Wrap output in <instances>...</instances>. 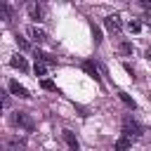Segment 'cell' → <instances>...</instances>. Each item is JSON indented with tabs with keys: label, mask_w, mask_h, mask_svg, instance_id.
Wrapping results in <instances>:
<instances>
[{
	"label": "cell",
	"mask_w": 151,
	"mask_h": 151,
	"mask_svg": "<svg viewBox=\"0 0 151 151\" xmlns=\"http://www.w3.org/2000/svg\"><path fill=\"white\" fill-rule=\"evenodd\" d=\"M142 132H144V127L137 120H132L130 116L123 118V134H127L130 139H137V137H142Z\"/></svg>",
	"instance_id": "1"
},
{
	"label": "cell",
	"mask_w": 151,
	"mask_h": 151,
	"mask_svg": "<svg viewBox=\"0 0 151 151\" xmlns=\"http://www.w3.org/2000/svg\"><path fill=\"white\" fill-rule=\"evenodd\" d=\"M9 123L14 125V127H21V130H26V132H31L33 130V120L24 113V111H17V113H12L9 116Z\"/></svg>",
	"instance_id": "2"
},
{
	"label": "cell",
	"mask_w": 151,
	"mask_h": 151,
	"mask_svg": "<svg viewBox=\"0 0 151 151\" xmlns=\"http://www.w3.org/2000/svg\"><path fill=\"white\" fill-rule=\"evenodd\" d=\"M104 26H106L113 35H118V33L123 31V21H120V17H118V14H109V17L104 19Z\"/></svg>",
	"instance_id": "3"
},
{
	"label": "cell",
	"mask_w": 151,
	"mask_h": 151,
	"mask_svg": "<svg viewBox=\"0 0 151 151\" xmlns=\"http://www.w3.org/2000/svg\"><path fill=\"white\" fill-rule=\"evenodd\" d=\"M9 92L17 94V97H21V99H28V97H31V92H28L24 85H19L17 80H9Z\"/></svg>",
	"instance_id": "4"
},
{
	"label": "cell",
	"mask_w": 151,
	"mask_h": 151,
	"mask_svg": "<svg viewBox=\"0 0 151 151\" xmlns=\"http://www.w3.org/2000/svg\"><path fill=\"white\" fill-rule=\"evenodd\" d=\"M28 14H31V19L42 21V17H45V7L38 5V2H31V5H28Z\"/></svg>",
	"instance_id": "5"
},
{
	"label": "cell",
	"mask_w": 151,
	"mask_h": 151,
	"mask_svg": "<svg viewBox=\"0 0 151 151\" xmlns=\"http://www.w3.org/2000/svg\"><path fill=\"white\" fill-rule=\"evenodd\" d=\"M61 137H64V142H66V146H68L71 151H78V149H80V144H78L76 134H73L71 130H64V132H61Z\"/></svg>",
	"instance_id": "6"
},
{
	"label": "cell",
	"mask_w": 151,
	"mask_h": 151,
	"mask_svg": "<svg viewBox=\"0 0 151 151\" xmlns=\"http://www.w3.org/2000/svg\"><path fill=\"white\" fill-rule=\"evenodd\" d=\"M28 35H31V40H35V42H45L47 40V33L45 31H40L38 26H28V31H26Z\"/></svg>",
	"instance_id": "7"
},
{
	"label": "cell",
	"mask_w": 151,
	"mask_h": 151,
	"mask_svg": "<svg viewBox=\"0 0 151 151\" xmlns=\"http://www.w3.org/2000/svg\"><path fill=\"white\" fill-rule=\"evenodd\" d=\"M9 66H12V68H19L21 73H26V71H28V61H26L24 57H19V54L9 59Z\"/></svg>",
	"instance_id": "8"
},
{
	"label": "cell",
	"mask_w": 151,
	"mask_h": 151,
	"mask_svg": "<svg viewBox=\"0 0 151 151\" xmlns=\"http://www.w3.org/2000/svg\"><path fill=\"white\" fill-rule=\"evenodd\" d=\"M83 68H85V71H87L97 83H101V78H99V66H97L94 61H85V64H83Z\"/></svg>",
	"instance_id": "9"
},
{
	"label": "cell",
	"mask_w": 151,
	"mask_h": 151,
	"mask_svg": "<svg viewBox=\"0 0 151 151\" xmlns=\"http://www.w3.org/2000/svg\"><path fill=\"white\" fill-rule=\"evenodd\" d=\"M35 61H40V64H57L54 57H50L47 52H40V50H35Z\"/></svg>",
	"instance_id": "10"
},
{
	"label": "cell",
	"mask_w": 151,
	"mask_h": 151,
	"mask_svg": "<svg viewBox=\"0 0 151 151\" xmlns=\"http://www.w3.org/2000/svg\"><path fill=\"white\" fill-rule=\"evenodd\" d=\"M132 146V139L127 137V134H120V139L116 142V151H125V149H130Z\"/></svg>",
	"instance_id": "11"
},
{
	"label": "cell",
	"mask_w": 151,
	"mask_h": 151,
	"mask_svg": "<svg viewBox=\"0 0 151 151\" xmlns=\"http://www.w3.org/2000/svg\"><path fill=\"white\" fill-rule=\"evenodd\" d=\"M24 144H26V142H24L21 137H12V139H7V149H9V151H17V149H21Z\"/></svg>",
	"instance_id": "12"
},
{
	"label": "cell",
	"mask_w": 151,
	"mask_h": 151,
	"mask_svg": "<svg viewBox=\"0 0 151 151\" xmlns=\"http://www.w3.org/2000/svg\"><path fill=\"white\" fill-rule=\"evenodd\" d=\"M127 31H130V33H139V31H142V24H139L137 19H130V21H127Z\"/></svg>",
	"instance_id": "13"
},
{
	"label": "cell",
	"mask_w": 151,
	"mask_h": 151,
	"mask_svg": "<svg viewBox=\"0 0 151 151\" xmlns=\"http://www.w3.org/2000/svg\"><path fill=\"white\" fill-rule=\"evenodd\" d=\"M118 52H120L123 57L132 54V42H120V45H118Z\"/></svg>",
	"instance_id": "14"
},
{
	"label": "cell",
	"mask_w": 151,
	"mask_h": 151,
	"mask_svg": "<svg viewBox=\"0 0 151 151\" xmlns=\"http://www.w3.org/2000/svg\"><path fill=\"white\" fill-rule=\"evenodd\" d=\"M120 99H123V104H125V106H130V109H137V104H134V99H132L130 94H125V92H120Z\"/></svg>",
	"instance_id": "15"
},
{
	"label": "cell",
	"mask_w": 151,
	"mask_h": 151,
	"mask_svg": "<svg viewBox=\"0 0 151 151\" xmlns=\"http://www.w3.org/2000/svg\"><path fill=\"white\" fill-rule=\"evenodd\" d=\"M33 71H35V76H45V64H40V61H35V66H33Z\"/></svg>",
	"instance_id": "16"
},
{
	"label": "cell",
	"mask_w": 151,
	"mask_h": 151,
	"mask_svg": "<svg viewBox=\"0 0 151 151\" xmlns=\"http://www.w3.org/2000/svg\"><path fill=\"white\" fill-rule=\"evenodd\" d=\"M40 87H42V90H50V92H54V90H57V85H54L52 80H42V83H40Z\"/></svg>",
	"instance_id": "17"
},
{
	"label": "cell",
	"mask_w": 151,
	"mask_h": 151,
	"mask_svg": "<svg viewBox=\"0 0 151 151\" xmlns=\"http://www.w3.org/2000/svg\"><path fill=\"white\" fill-rule=\"evenodd\" d=\"M92 35H94V42L99 45V42H101V33H99V28H97L94 24H92Z\"/></svg>",
	"instance_id": "18"
},
{
	"label": "cell",
	"mask_w": 151,
	"mask_h": 151,
	"mask_svg": "<svg viewBox=\"0 0 151 151\" xmlns=\"http://www.w3.org/2000/svg\"><path fill=\"white\" fill-rule=\"evenodd\" d=\"M17 42H19V47H21V50H28V42H26L24 38H17Z\"/></svg>",
	"instance_id": "19"
},
{
	"label": "cell",
	"mask_w": 151,
	"mask_h": 151,
	"mask_svg": "<svg viewBox=\"0 0 151 151\" xmlns=\"http://www.w3.org/2000/svg\"><path fill=\"white\" fill-rule=\"evenodd\" d=\"M142 7L144 9H151V0H142Z\"/></svg>",
	"instance_id": "20"
},
{
	"label": "cell",
	"mask_w": 151,
	"mask_h": 151,
	"mask_svg": "<svg viewBox=\"0 0 151 151\" xmlns=\"http://www.w3.org/2000/svg\"><path fill=\"white\" fill-rule=\"evenodd\" d=\"M142 19H144V24H149V26H151V14H144Z\"/></svg>",
	"instance_id": "21"
},
{
	"label": "cell",
	"mask_w": 151,
	"mask_h": 151,
	"mask_svg": "<svg viewBox=\"0 0 151 151\" xmlns=\"http://www.w3.org/2000/svg\"><path fill=\"white\" fill-rule=\"evenodd\" d=\"M146 59H149V61H151V47H149V50H146Z\"/></svg>",
	"instance_id": "22"
},
{
	"label": "cell",
	"mask_w": 151,
	"mask_h": 151,
	"mask_svg": "<svg viewBox=\"0 0 151 151\" xmlns=\"http://www.w3.org/2000/svg\"><path fill=\"white\" fill-rule=\"evenodd\" d=\"M149 99H151V92H149Z\"/></svg>",
	"instance_id": "23"
}]
</instances>
